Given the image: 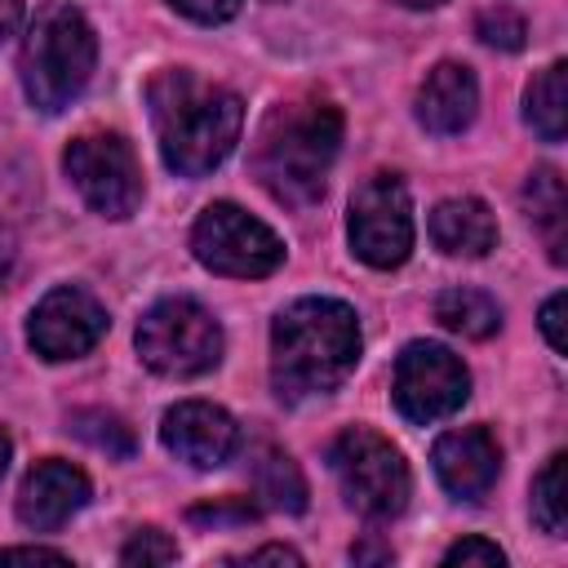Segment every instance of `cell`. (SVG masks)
<instances>
[{
    "label": "cell",
    "instance_id": "32",
    "mask_svg": "<svg viewBox=\"0 0 568 568\" xmlns=\"http://www.w3.org/2000/svg\"><path fill=\"white\" fill-rule=\"evenodd\" d=\"M351 555H355V559H390V546H382V550H377V546H355Z\"/></svg>",
    "mask_w": 568,
    "mask_h": 568
},
{
    "label": "cell",
    "instance_id": "14",
    "mask_svg": "<svg viewBox=\"0 0 568 568\" xmlns=\"http://www.w3.org/2000/svg\"><path fill=\"white\" fill-rule=\"evenodd\" d=\"M435 475L439 484L462 497V501H479L493 484H497V470H501V448L497 439L484 430V426H462V430H448L435 439Z\"/></svg>",
    "mask_w": 568,
    "mask_h": 568
},
{
    "label": "cell",
    "instance_id": "33",
    "mask_svg": "<svg viewBox=\"0 0 568 568\" xmlns=\"http://www.w3.org/2000/svg\"><path fill=\"white\" fill-rule=\"evenodd\" d=\"M9 266H13V244H9V235H0V280L9 275Z\"/></svg>",
    "mask_w": 568,
    "mask_h": 568
},
{
    "label": "cell",
    "instance_id": "24",
    "mask_svg": "<svg viewBox=\"0 0 568 568\" xmlns=\"http://www.w3.org/2000/svg\"><path fill=\"white\" fill-rule=\"evenodd\" d=\"M120 559H124V564H173V559H178V546H173L160 528H138V532L124 541Z\"/></svg>",
    "mask_w": 568,
    "mask_h": 568
},
{
    "label": "cell",
    "instance_id": "1",
    "mask_svg": "<svg viewBox=\"0 0 568 568\" xmlns=\"http://www.w3.org/2000/svg\"><path fill=\"white\" fill-rule=\"evenodd\" d=\"M146 102L160 155L182 178L213 173L231 155L244 124V102L231 89L209 84L191 71H160L146 84Z\"/></svg>",
    "mask_w": 568,
    "mask_h": 568
},
{
    "label": "cell",
    "instance_id": "15",
    "mask_svg": "<svg viewBox=\"0 0 568 568\" xmlns=\"http://www.w3.org/2000/svg\"><path fill=\"white\" fill-rule=\"evenodd\" d=\"M479 106V84L475 71L462 62H439L417 89V120L430 133H462L475 120Z\"/></svg>",
    "mask_w": 568,
    "mask_h": 568
},
{
    "label": "cell",
    "instance_id": "26",
    "mask_svg": "<svg viewBox=\"0 0 568 568\" xmlns=\"http://www.w3.org/2000/svg\"><path fill=\"white\" fill-rule=\"evenodd\" d=\"M444 564H484V568H501L506 555H501L493 541H484V537H462L457 546L444 550Z\"/></svg>",
    "mask_w": 568,
    "mask_h": 568
},
{
    "label": "cell",
    "instance_id": "13",
    "mask_svg": "<svg viewBox=\"0 0 568 568\" xmlns=\"http://www.w3.org/2000/svg\"><path fill=\"white\" fill-rule=\"evenodd\" d=\"M84 501H89V475L62 457H44L27 470V479L18 488V519L36 532H53Z\"/></svg>",
    "mask_w": 568,
    "mask_h": 568
},
{
    "label": "cell",
    "instance_id": "2",
    "mask_svg": "<svg viewBox=\"0 0 568 568\" xmlns=\"http://www.w3.org/2000/svg\"><path fill=\"white\" fill-rule=\"evenodd\" d=\"M359 359V320L346 302L302 297L271 328V382L284 399H306L342 386Z\"/></svg>",
    "mask_w": 568,
    "mask_h": 568
},
{
    "label": "cell",
    "instance_id": "17",
    "mask_svg": "<svg viewBox=\"0 0 568 568\" xmlns=\"http://www.w3.org/2000/svg\"><path fill=\"white\" fill-rule=\"evenodd\" d=\"M524 204H528V217L532 226L541 231L546 248H550V262H564V248H568V195H564V178L555 169H537L524 186Z\"/></svg>",
    "mask_w": 568,
    "mask_h": 568
},
{
    "label": "cell",
    "instance_id": "28",
    "mask_svg": "<svg viewBox=\"0 0 568 568\" xmlns=\"http://www.w3.org/2000/svg\"><path fill=\"white\" fill-rule=\"evenodd\" d=\"M564 306H568V297L564 293H555L546 306H541V333H546V342H550V351H568V337H564Z\"/></svg>",
    "mask_w": 568,
    "mask_h": 568
},
{
    "label": "cell",
    "instance_id": "34",
    "mask_svg": "<svg viewBox=\"0 0 568 568\" xmlns=\"http://www.w3.org/2000/svg\"><path fill=\"white\" fill-rule=\"evenodd\" d=\"M404 9H435V4H444V0H399Z\"/></svg>",
    "mask_w": 568,
    "mask_h": 568
},
{
    "label": "cell",
    "instance_id": "31",
    "mask_svg": "<svg viewBox=\"0 0 568 568\" xmlns=\"http://www.w3.org/2000/svg\"><path fill=\"white\" fill-rule=\"evenodd\" d=\"M22 22V0H0V40H9Z\"/></svg>",
    "mask_w": 568,
    "mask_h": 568
},
{
    "label": "cell",
    "instance_id": "27",
    "mask_svg": "<svg viewBox=\"0 0 568 568\" xmlns=\"http://www.w3.org/2000/svg\"><path fill=\"white\" fill-rule=\"evenodd\" d=\"M169 4L195 22H226L240 9V0H169Z\"/></svg>",
    "mask_w": 568,
    "mask_h": 568
},
{
    "label": "cell",
    "instance_id": "4",
    "mask_svg": "<svg viewBox=\"0 0 568 568\" xmlns=\"http://www.w3.org/2000/svg\"><path fill=\"white\" fill-rule=\"evenodd\" d=\"M98 40L75 4L49 0L36 9L22 40V89L40 111H62L93 75Z\"/></svg>",
    "mask_w": 568,
    "mask_h": 568
},
{
    "label": "cell",
    "instance_id": "20",
    "mask_svg": "<svg viewBox=\"0 0 568 568\" xmlns=\"http://www.w3.org/2000/svg\"><path fill=\"white\" fill-rule=\"evenodd\" d=\"M435 320L448 328V333H462V337H488L497 333L501 324V311L488 293L479 288H444L435 297Z\"/></svg>",
    "mask_w": 568,
    "mask_h": 568
},
{
    "label": "cell",
    "instance_id": "16",
    "mask_svg": "<svg viewBox=\"0 0 568 568\" xmlns=\"http://www.w3.org/2000/svg\"><path fill=\"white\" fill-rule=\"evenodd\" d=\"M430 240L448 257H484L497 244V222H493V213H488L484 200L457 195V200L435 204V213H430Z\"/></svg>",
    "mask_w": 568,
    "mask_h": 568
},
{
    "label": "cell",
    "instance_id": "9",
    "mask_svg": "<svg viewBox=\"0 0 568 568\" xmlns=\"http://www.w3.org/2000/svg\"><path fill=\"white\" fill-rule=\"evenodd\" d=\"M351 248L359 262L390 271L413 253V204L395 173H373L351 195Z\"/></svg>",
    "mask_w": 568,
    "mask_h": 568
},
{
    "label": "cell",
    "instance_id": "11",
    "mask_svg": "<svg viewBox=\"0 0 568 568\" xmlns=\"http://www.w3.org/2000/svg\"><path fill=\"white\" fill-rule=\"evenodd\" d=\"M102 333H106V311L84 288H71V284L44 293L27 324V337L44 359H75L93 351Z\"/></svg>",
    "mask_w": 568,
    "mask_h": 568
},
{
    "label": "cell",
    "instance_id": "25",
    "mask_svg": "<svg viewBox=\"0 0 568 568\" xmlns=\"http://www.w3.org/2000/svg\"><path fill=\"white\" fill-rule=\"evenodd\" d=\"M191 524H253L257 519V506L244 501V497H217V501H204V506H191L186 510Z\"/></svg>",
    "mask_w": 568,
    "mask_h": 568
},
{
    "label": "cell",
    "instance_id": "5",
    "mask_svg": "<svg viewBox=\"0 0 568 568\" xmlns=\"http://www.w3.org/2000/svg\"><path fill=\"white\" fill-rule=\"evenodd\" d=\"M138 355L160 377H200L222 359V328L200 302L164 297L138 324Z\"/></svg>",
    "mask_w": 568,
    "mask_h": 568
},
{
    "label": "cell",
    "instance_id": "30",
    "mask_svg": "<svg viewBox=\"0 0 568 568\" xmlns=\"http://www.w3.org/2000/svg\"><path fill=\"white\" fill-rule=\"evenodd\" d=\"M244 559L248 564H266V559H275V564H302V555L288 550V546H262V550H248Z\"/></svg>",
    "mask_w": 568,
    "mask_h": 568
},
{
    "label": "cell",
    "instance_id": "7",
    "mask_svg": "<svg viewBox=\"0 0 568 568\" xmlns=\"http://www.w3.org/2000/svg\"><path fill=\"white\" fill-rule=\"evenodd\" d=\"M191 248L209 271L231 275V280H257L284 262L280 235L231 200H217L200 213L191 231Z\"/></svg>",
    "mask_w": 568,
    "mask_h": 568
},
{
    "label": "cell",
    "instance_id": "22",
    "mask_svg": "<svg viewBox=\"0 0 568 568\" xmlns=\"http://www.w3.org/2000/svg\"><path fill=\"white\" fill-rule=\"evenodd\" d=\"M532 519L550 537H564V453H555L532 479Z\"/></svg>",
    "mask_w": 568,
    "mask_h": 568
},
{
    "label": "cell",
    "instance_id": "8",
    "mask_svg": "<svg viewBox=\"0 0 568 568\" xmlns=\"http://www.w3.org/2000/svg\"><path fill=\"white\" fill-rule=\"evenodd\" d=\"M67 178L84 195V204L102 217H129L142 200V169L133 146L120 133H80L67 155Z\"/></svg>",
    "mask_w": 568,
    "mask_h": 568
},
{
    "label": "cell",
    "instance_id": "18",
    "mask_svg": "<svg viewBox=\"0 0 568 568\" xmlns=\"http://www.w3.org/2000/svg\"><path fill=\"white\" fill-rule=\"evenodd\" d=\"M253 484H257V497L271 510H288V515L306 510V479H302V470H297V462L288 453L262 448L257 462H253Z\"/></svg>",
    "mask_w": 568,
    "mask_h": 568
},
{
    "label": "cell",
    "instance_id": "6",
    "mask_svg": "<svg viewBox=\"0 0 568 568\" xmlns=\"http://www.w3.org/2000/svg\"><path fill=\"white\" fill-rule=\"evenodd\" d=\"M328 462L342 484V497L364 519H395L408 506V466L399 448L377 430H364V426L342 430L328 448Z\"/></svg>",
    "mask_w": 568,
    "mask_h": 568
},
{
    "label": "cell",
    "instance_id": "10",
    "mask_svg": "<svg viewBox=\"0 0 568 568\" xmlns=\"http://www.w3.org/2000/svg\"><path fill=\"white\" fill-rule=\"evenodd\" d=\"M395 408L426 426V422H439L448 413H457L470 395V373L466 364L448 351V346H435V342H408L404 355L395 359Z\"/></svg>",
    "mask_w": 568,
    "mask_h": 568
},
{
    "label": "cell",
    "instance_id": "35",
    "mask_svg": "<svg viewBox=\"0 0 568 568\" xmlns=\"http://www.w3.org/2000/svg\"><path fill=\"white\" fill-rule=\"evenodd\" d=\"M4 466H9V435L0 430V475H4Z\"/></svg>",
    "mask_w": 568,
    "mask_h": 568
},
{
    "label": "cell",
    "instance_id": "3",
    "mask_svg": "<svg viewBox=\"0 0 568 568\" xmlns=\"http://www.w3.org/2000/svg\"><path fill=\"white\" fill-rule=\"evenodd\" d=\"M337 142H342V115L333 102L302 98V102L275 106L257 133L253 173L280 204H293V209L315 204L337 160Z\"/></svg>",
    "mask_w": 568,
    "mask_h": 568
},
{
    "label": "cell",
    "instance_id": "29",
    "mask_svg": "<svg viewBox=\"0 0 568 568\" xmlns=\"http://www.w3.org/2000/svg\"><path fill=\"white\" fill-rule=\"evenodd\" d=\"M0 559H49V564H67L62 550H44V546H9V550H0Z\"/></svg>",
    "mask_w": 568,
    "mask_h": 568
},
{
    "label": "cell",
    "instance_id": "23",
    "mask_svg": "<svg viewBox=\"0 0 568 568\" xmlns=\"http://www.w3.org/2000/svg\"><path fill=\"white\" fill-rule=\"evenodd\" d=\"M475 31H479V40L484 44H493V49H506V53H515V49H524V18L519 13H510V9H484L479 13V22H475Z\"/></svg>",
    "mask_w": 568,
    "mask_h": 568
},
{
    "label": "cell",
    "instance_id": "19",
    "mask_svg": "<svg viewBox=\"0 0 568 568\" xmlns=\"http://www.w3.org/2000/svg\"><path fill=\"white\" fill-rule=\"evenodd\" d=\"M564 75L568 67L564 62H550L524 93V115L528 124L546 138V142H564V124H568V89H564Z\"/></svg>",
    "mask_w": 568,
    "mask_h": 568
},
{
    "label": "cell",
    "instance_id": "21",
    "mask_svg": "<svg viewBox=\"0 0 568 568\" xmlns=\"http://www.w3.org/2000/svg\"><path fill=\"white\" fill-rule=\"evenodd\" d=\"M71 430L84 444H93V448H102L111 457H129L133 453V430L115 413H106V408H80V413H71Z\"/></svg>",
    "mask_w": 568,
    "mask_h": 568
},
{
    "label": "cell",
    "instance_id": "12",
    "mask_svg": "<svg viewBox=\"0 0 568 568\" xmlns=\"http://www.w3.org/2000/svg\"><path fill=\"white\" fill-rule=\"evenodd\" d=\"M160 439L178 462H186L195 470H213L235 453L240 426H235V417L226 408L204 404V399H186V404L164 413Z\"/></svg>",
    "mask_w": 568,
    "mask_h": 568
}]
</instances>
